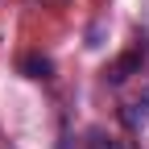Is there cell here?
Here are the masks:
<instances>
[{
    "instance_id": "obj_1",
    "label": "cell",
    "mask_w": 149,
    "mask_h": 149,
    "mask_svg": "<svg viewBox=\"0 0 149 149\" xmlns=\"http://www.w3.org/2000/svg\"><path fill=\"white\" fill-rule=\"evenodd\" d=\"M21 70L29 74V79H50V74H54V62L46 58V54H25V58H21Z\"/></svg>"
},
{
    "instance_id": "obj_2",
    "label": "cell",
    "mask_w": 149,
    "mask_h": 149,
    "mask_svg": "<svg viewBox=\"0 0 149 149\" xmlns=\"http://www.w3.org/2000/svg\"><path fill=\"white\" fill-rule=\"evenodd\" d=\"M145 120H149V87H145V95H141L137 104L124 108V124H128V128H137V124H145Z\"/></svg>"
},
{
    "instance_id": "obj_3",
    "label": "cell",
    "mask_w": 149,
    "mask_h": 149,
    "mask_svg": "<svg viewBox=\"0 0 149 149\" xmlns=\"http://www.w3.org/2000/svg\"><path fill=\"white\" fill-rule=\"evenodd\" d=\"M87 149H124L116 137H108V133H91V141H87Z\"/></svg>"
}]
</instances>
